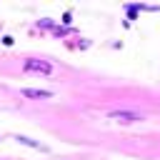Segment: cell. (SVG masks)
Returning <instances> with one entry per match:
<instances>
[{
  "label": "cell",
  "instance_id": "6da1fadb",
  "mask_svg": "<svg viewBox=\"0 0 160 160\" xmlns=\"http://www.w3.org/2000/svg\"><path fill=\"white\" fill-rule=\"evenodd\" d=\"M23 68L28 70V73H53V65L50 63H45V60H25L23 63Z\"/></svg>",
  "mask_w": 160,
  "mask_h": 160
},
{
  "label": "cell",
  "instance_id": "7a4b0ae2",
  "mask_svg": "<svg viewBox=\"0 0 160 160\" xmlns=\"http://www.w3.org/2000/svg\"><path fill=\"white\" fill-rule=\"evenodd\" d=\"M25 98H53L50 90H23Z\"/></svg>",
  "mask_w": 160,
  "mask_h": 160
}]
</instances>
